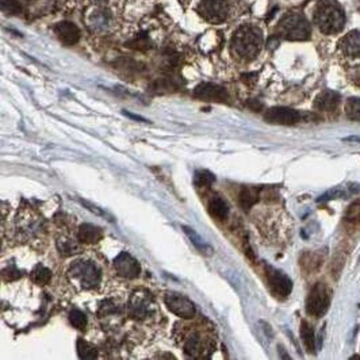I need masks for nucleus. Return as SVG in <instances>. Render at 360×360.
Segmentation results:
<instances>
[{"label":"nucleus","mask_w":360,"mask_h":360,"mask_svg":"<svg viewBox=\"0 0 360 360\" xmlns=\"http://www.w3.org/2000/svg\"><path fill=\"white\" fill-rule=\"evenodd\" d=\"M183 230H186V233L188 235V237L191 239L192 244H195V247L198 248V249H200L202 252L208 251L209 253L212 254V252H213L212 248L208 247V245H206V243H203V241L200 240L199 236H196L195 230H192V229H190V227H187V226H183Z\"/></svg>","instance_id":"c85d7f7f"},{"label":"nucleus","mask_w":360,"mask_h":360,"mask_svg":"<svg viewBox=\"0 0 360 360\" xmlns=\"http://www.w3.org/2000/svg\"><path fill=\"white\" fill-rule=\"evenodd\" d=\"M301 337L307 352L313 353L316 351V335L309 322L303 321L301 324Z\"/></svg>","instance_id":"412c9836"},{"label":"nucleus","mask_w":360,"mask_h":360,"mask_svg":"<svg viewBox=\"0 0 360 360\" xmlns=\"http://www.w3.org/2000/svg\"><path fill=\"white\" fill-rule=\"evenodd\" d=\"M260 198V190L256 187H243L239 194V203L243 208V210L248 212L251 210L252 206L259 202Z\"/></svg>","instance_id":"aec40b11"},{"label":"nucleus","mask_w":360,"mask_h":360,"mask_svg":"<svg viewBox=\"0 0 360 360\" xmlns=\"http://www.w3.org/2000/svg\"><path fill=\"white\" fill-rule=\"evenodd\" d=\"M208 210L210 216L218 221H225L229 216V206L225 200L218 195L212 196L208 202Z\"/></svg>","instance_id":"a211bd4d"},{"label":"nucleus","mask_w":360,"mask_h":360,"mask_svg":"<svg viewBox=\"0 0 360 360\" xmlns=\"http://www.w3.org/2000/svg\"><path fill=\"white\" fill-rule=\"evenodd\" d=\"M263 46V34L260 29L244 24L239 28L232 38V49L240 59L253 60Z\"/></svg>","instance_id":"f03ea898"},{"label":"nucleus","mask_w":360,"mask_h":360,"mask_svg":"<svg viewBox=\"0 0 360 360\" xmlns=\"http://www.w3.org/2000/svg\"><path fill=\"white\" fill-rule=\"evenodd\" d=\"M347 221L351 223H360V200L353 202L347 210Z\"/></svg>","instance_id":"7c9ffc66"},{"label":"nucleus","mask_w":360,"mask_h":360,"mask_svg":"<svg viewBox=\"0 0 360 360\" xmlns=\"http://www.w3.org/2000/svg\"><path fill=\"white\" fill-rule=\"evenodd\" d=\"M345 114L349 119L360 122V98H351L345 105Z\"/></svg>","instance_id":"a878e982"},{"label":"nucleus","mask_w":360,"mask_h":360,"mask_svg":"<svg viewBox=\"0 0 360 360\" xmlns=\"http://www.w3.org/2000/svg\"><path fill=\"white\" fill-rule=\"evenodd\" d=\"M102 237V229L92 223H82L78 229V241L80 244H96Z\"/></svg>","instance_id":"dca6fc26"},{"label":"nucleus","mask_w":360,"mask_h":360,"mask_svg":"<svg viewBox=\"0 0 360 360\" xmlns=\"http://www.w3.org/2000/svg\"><path fill=\"white\" fill-rule=\"evenodd\" d=\"M214 180H216V176H214L212 172L204 171V169L196 171L195 176H194V183H195L196 187L199 188L210 187V186L214 183Z\"/></svg>","instance_id":"393cba45"},{"label":"nucleus","mask_w":360,"mask_h":360,"mask_svg":"<svg viewBox=\"0 0 360 360\" xmlns=\"http://www.w3.org/2000/svg\"><path fill=\"white\" fill-rule=\"evenodd\" d=\"M264 119L274 125L291 126L301 121L302 115L301 113L289 107H272L267 111Z\"/></svg>","instance_id":"f8f14e48"},{"label":"nucleus","mask_w":360,"mask_h":360,"mask_svg":"<svg viewBox=\"0 0 360 360\" xmlns=\"http://www.w3.org/2000/svg\"><path fill=\"white\" fill-rule=\"evenodd\" d=\"M78 353L80 359H96L98 357V351L94 345L90 344L88 341L79 339L78 340Z\"/></svg>","instance_id":"b1692460"},{"label":"nucleus","mask_w":360,"mask_h":360,"mask_svg":"<svg viewBox=\"0 0 360 360\" xmlns=\"http://www.w3.org/2000/svg\"><path fill=\"white\" fill-rule=\"evenodd\" d=\"M341 49L348 57H360V32H352L345 36L341 41Z\"/></svg>","instance_id":"6ab92c4d"},{"label":"nucleus","mask_w":360,"mask_h":360,"mask_svg":"<svg viewBox=\"0 0 360 360\" xmlns=\"http://www.w3.org/2000/svg\"><path fill=\"white\" fill-rule=\"evenodd\" d=\"M153 310H155L153 301L148 293H145L144 290H137L136 293L132 294L127 303V313L130 318L144 321L152 317Z\"/></svg>","instance_id":"0eeeda50"},{"label":"nucleus","mask_w":360,"mask_h":360,"mask_svg":"<svg viewBox=\"0 0 360 360\" xmlns=\"http://www.w3.org/2000/svg\"><path fill=\"white\" fill-rule=\"evenodd\" d=\"M83 204L86 206V208H88V209H91V212L92 213H95V214H98V216H103V217H109V214H105V213L100 210L99 208H95L94 204H91V203H88V202H83Z\"/></svg>","instance_id":"72a5a7b5"},{"label":"nucleus","mask_w":360,"mask_h":360,"mask_svg":"<svg viewBox=\"0 0 360 360\" xmlns=\"http://www.w3.org/2000/svg\"><path fill=\"white\" fill-rule=\"evenodd\" d=\"M247 106L252 110V111H260L263 109V105L259 100H254V99H251V100H247Z\"/></svg>","instance_id":"473e14b6"},{"label":"nucleus","mask_w":360,"mask_h":360,"mask_svg":"<svg viewBox=\"0 0 360 360\" xmlns=\"http://www.w3.org/2000/svg\"><path fill=\"white\" fill-rule=\"evenodd\" d=\"M314 22L324 34H335L344 28L345 14L336 0H321L316 7Z\"/></svg>","instance_id":"7ed1b4c3"},{"label":"nucleus","mask_w":360,"mask_h":360,"mask_svg":"<svg viewBox=\"0 0 360 360\" xmlns=\"http://www.w3.org/2000/svg\"><path fill=\"white\" fill-rule=\"evenodd\" d=\"M2 10L6 14L18 15L22 12V6L18 0H2Z\"/></svg>","instance_id":"c756f323"},{"label":"nucleus","mask_w":360,"mask_h":360,"mask_svg":"<svg viewBox=\"0 0 360 360\" xmlns=\"http://www.w3.org/2000/svg\"><path fill=\"white\" fill-rule=\"evenodd\" d=\"M18 230H19V233L23 236L24 239H36L37 236H38L39 233H42L43 230L42 221L39 218H37L34 214H32V217H26L23 221H19V219H18Z\"/></svg>","instance_id":"2eb2a0df"},{"label":"nucleus","mask_w":360,"mask_h":360,"mask_svg":"<svg viewBox=\"0 0 360 360\" xmlns=\"http://www.w3.org/2000/svg\"><path fill=\"white\" fill-rule=\"evenodd\" d=\"M55 33L60 41L67 46L76 45L80 39V30L78 26L72 22H67V20H63V22H59L56 24Z\"/></svg>","instance_id":"4468645a"},{"label":"nucleus","mask_w":360,"mask_h":360,"mask_svg":"<svg viewBox=\"0 0 360 360\" xmlns=\"http://www.w3.org/2000/svg\"><path fill=\"white\" fill-rule=\"evenodd\" d=\"M69 321H71L72 326H74V328L79 329V330H86L87 317L82 310H71V313H69Z\"/></svg>","instance_id":"bb28decb"},{"label":"nucleus","mask_w":360,"mask_h":360,"mask_svg":"<svg viewBox=\"0 0 360 360\" xmlns=\"http://www.w3.org/2000/svg\"><path fill=\"white\" fill-rule=\"evenodd\" d=\"M57 248H59L60 253L64 256H71L79 251L78 243H73L69 239H61L57 241Z\"/></svg>","instance_id":"cd10ccee"},{"label":"nucleus","mask_w":360,"mask_h":360,"mask_svg":"<svg viewBox=\"0 0 360 360\" xmlns=\"http://www.w3.org/2000/svg\"><path fill=\"white\" fill-rule=\"evenodd\" d=\"M164 303L169 312L184 320H191L195 316V305L186 295H182L175 291H169L164 295Z\"/></svg>","instance_id":"1a4fd4ad"},{"label":"nucleus","mask_w":360,"mask_h":360,"mask_svg":"<svg viewBox=\"0 0 360 360\" xmlns=\"http://www.w3.org/2000/svg\"><path fill=\"white\" fill-rule=\"evenodd\" d=\"M266 276L268 287H270L271 293L274 294L275 297H289L291 290H293V282L286 274H283L282 271L276 270L274 267L266 266Z\"/></svg>","instance_id":"9d476101"},{"label":"nucleus","mask_w":360,"mask_h":360,"mask_svg":"<svg viewBox=\"0 0 360 360\" xmlns=\"http://www.w3.org/2000/svg\"><path fill=\"white\" fill-rule=\"evenodd\" d=\"M32 279L33 282L36 283V285H39V286H45V285H47V283L50 282L52 279V272L49 268H46L45 266H42V264H38V266H36V268L32 271Z\"/></svg>","instance_id":"5701e85b"},{"label":"nucleus","mask_w":360,"mask_h":360,"mask_svg":"<svg viewBox=\"0 0 360 360\" xmlns=\"http://www.w3.org/2000/svg\"><path fill=\"white\" fill-rule=\"evenodd\" d=\"M68 276L72 282L82 290H92L100 285L102 270L100 267L88 259H78L72 263L68 270Z\"/></svg>","instance_id":"20e7f679"},{"label":"nucleus","mask_w":360,"mask_h":360,"mask_svg":"<svg viewBox=\"0 0 360 360\" xmlns=\"http://www.w3.org/2000/svg\"><path fill=\"white\" fill-rule=\"evenodd\" d=\"M279 34L289 41H306L312 36V28L302 14H287L278 26Z\"/></svg>","instance_id":"39448f33"},{"label":"nucleus","mask_w":360,"mask_h":360,"mask_svg":"<svg viewBox=\"0 0 360 360\" xmlns=\"http://www.w3.org/2000/svg\"><path fill=\"white\" fill-rule=\"evenodd\" d=\"M194 96L200 100H209V102L226 103L229 100L227 91L214 83H200L194 90Z\"/></svg>","instance_id":"ddd939ff"},{"label":"nucleus","mask_w":360,"mask_h":360,"mask_svg":"<svg viewBox=\"0 0 360 360\" xmlns=\"http://www.w3.org/2000/svg\"><path fill=\"white\" fill-rule=\"evenodd\" d=\"M359 84H360V69H359Z\"/></svg>","instance_id":"f704fd0d"},{"label":"nucleus","mask_w":360,"mask_h":360,"mask_svg":"<svg viewBox=\"0 0 360 360\" xmlns=\"http://www.w3.org/2000/svg\"><path fill=\"white\" fill-rule=\"evenodd\" d=\"M340 103V95L335 91H322L314 100V109L318 111H335Z\"/></svg>","instance_id":"f3484780"},{"label":"nucleus","mask_w":360,"mask_h":360,"mask_svg":"<svg viewBox=\"0 0 360 360\" xmlns=\"http://www.w3.org/2000/svg\"><path fill=\"white\" fill-rule=\"evenodd\" d=\"M330 290L324 283L314 285L306 299V312L313 317H321L326 313L330 303Z\"/></svg>","instance_id":"423d86ee"},{"label":"nucleus","mask_w":360,"mask_h":360,"mask_svg":"<svg viewBox=\"0 0 360 360\" xmlns=\"http://www.w3.org/2000/svg\"><path fill=\"white\" fill-rule=\"evenodd\" d=\"M22 276V272L20 271H18L15 268V267H7L6 270H3V278L6 279V280H15V279L20 278Z\"/></svg>","instance_id":"2f4dec72"},{"label":"nucleus","mask_w":360,"mask_h":360,"mask_svg":"<svg viewBox=\"0 0 360 360\" xmlns=\"http://www.w3.org/2000/svg\"><path fill=\"white\" fill-rule=\"evenodd\" d=\"M152 91L156 94H165V92H173L179 88L177 84L173 79H159L152 84Z\"/></svg>","instance_id":"4be33fe9"},{"label":"nucleus","mask_w":360,"mask_h":360,"mask_svg":"<svg viewBox=\"0 0 360 360\" xmlns=\"http://www.w3.org/2000/svg\"><path fill=\"white\" fill-rule=\"evenodd\" d=\"M199 15L210 23H222L229 15L227 0H203L198 6Z\"/></svg>","instance_id":"6e6552de"},{"label":"nucleus","mask_w":360,"mask_h":360,"mask_svg":"<svg viewBox=\"0 0 360 360\" xmlns=\"http://www.w3.org/2000/svg\"><path fill=\"white\" fill-rule=\"evenodd\" d=\"M182 347L190 357L206 359L216 349V341L204 328H186L182 332Z\"/></svg>","instance_id":"f257e3e1"},{"label":"nucleus","mask_w":360,"mask_h":360,"mask_svg":"<svg viewBox=\"0 0 360 360\" xmlns=\"http://www.w3.org/2000/svg\"><path fill=\"white\" fill-rule=\"evenodd\" d=\"M96 2H103V0H96Z\"/></svg>","instance_id":"c9c22d12"},{"label":"nucleus","mask_w":360,"mask_h":360,"mask_svg":"<svg viewBox=\"0 0 360 360\" xmlns=\"http://www.w3.org/2000/svg\"><path fill=\"white\" fill-rule=\"evenodd\" d=\"M114 268L122 278L136 279L141 274L140 263L129 252H121L117 258L114 259Z\"/></svg>","instance_id":"9b49d317"}]
</instances>
